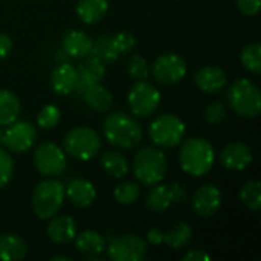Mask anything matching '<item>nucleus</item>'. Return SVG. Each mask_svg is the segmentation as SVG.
Here are the masks:
<instances>
[{
  "mask_svg": "<svg viewBox=\"0 0 261 261\" xmlns=\"http://www.w3.org/2000/svg\"><path fill=\"white\" fill-rule=\"evenodd\" d=\"M102 132L109 144L122 150L135 148L142 141L141 124L124 112L107 115L102 124Z\"/></svg>",
  "mask_w": 261,
  "mask_h": 261,
  "instance_id": "nucleus-1",
  "label": "nucleus"
},
{
  "mask_svg": "<svg viewBox=\"0 0 261 261\" xmlns=\"http://www.w3.org/2000/svg\"><path fill=\"white\" fill-rule=\"evenodd\" d=\"M214 148L203 138H188L179 151V164L193 177L205 176L214 165Z\"/></svg>",
  "mask_w": 261,
  "mask_h": 261,
  "instance_id": "nucleus-2",
  "label": "nucleus"
},
{
  "mask_svg": "<svg viewBox=\"0 0 261 261\" xmlns=\"http://www.w3.org/2000/svg\"><path fill=\"white\" fill-rule=\"evenodd\" d=\"M168 164L164 151L154 147H144L136 151L133 159V171L135 177L144 185H156L161 184L167 174Z\"/></svg>",
  "mask_w": 261,
  "mask_h": 261,
  "instance_id": "nucleus-3",
  "label": "nucleus"
},
{
  "mask_svg": "<svg viewBox=\"0 0 261 261\" xmlns=\"http://www.w3.org/2000/svg\"><path fill=\"white\" fill-rule=\"evenodd\" d=\"M66 199L64 185L50 177L40 182L32 193V210L35 216L41 220L52 219L63 208Z\"/></svg>",
  "mask_w": 261,
  "mask_h": 261,
  "instance_id": "nucleus-4",
  "label": "nucleus"
},
{
  "mask_svg": "<svg viewBox=\"0 0 261 261\" xmlns=\"http://www.w3.org/2000/svg\"><path fill=\"white\" fill-rule=\"evenodd\" d=\"M228 104L243 118H257L261 112V93L255 83L248 78L234 81L228 89Z\"/></svg>",
  "mask_w": 261,
  "mask_h": 261,
  "instance_id": "nucleus-5",
  "label": "nucleus"
},
{
  "mask_svg": "<svg viewBox=\"0 0 261 261\" xmlns=\"http://www.w3.org/2000/svg\"><path fill=\"white\" fill-rule=\"evenodd\" d=\"M67 154L80 161H90L101 151V136L90 127L81 125L69 130L63 139Z\"/></svg>",
  "mask_w": 261,
  "mask_h": 261,
  "instance_id": "nucleus-6",
  "label": "nucleus"
},
{
  "mask_svg": "<svg viewBox=\"0 0 261 261\" xmlns=\"http://www.w3.org/2000/svg\"><path fill=\"white\" fill-rule=\"evenodd\" d=\"M153 144L161 148H173L179 145L185 136L184 121L171 113H164L158 116L148 128Z\"/></svg>",
  "mask_w": 261,
  "mask_h": 261,
  "instance_id": "nucleus-7",
  "label": "nucleus"
},
{
  "mask_svg": "<svg viewBox=\"0 0 261 261\" xmlns=\"http://www.w3.org/2000/svg\"><path fill=\"white\" fill-rule=\"evenodd\" d=\"M128 109L135 116L148 118L161 104V92L147 81H138L127 95Z\"/></svg>",
  "mask_w": 261,
  "mask_h": 261,
  "instance_id": "nucleus-8",
  "label": "nucleus"
},
{
  "mask_svg": "<svg viewBox=\"0 0 261 261\" xmlns=\"http://www.w3.org/2000/svg\"><path fill=\"white\" fill-rule=\"evenodd\" d=\"M112 261H142L147 257V243L135 234L113 237L107 246Z\"/></svg>",
  "mask_w": 261,
  "mask_h": 261,
  "instance_id": "nucleus-9",
  "label": "nucleus"
},
{
  "mask_svg": "<svg viewBox=\"0 0 261 261\" xmlns=\"http://www.w3.org/2000/svg\"><path fill=\"white\" fill-rule=\"evenodd\" d=\"M34 164L43 176L58 177L67 168V159L64 150H61L57 144L44 142L34 153Z\"/></svg>",
  "mask_w": 261,
  "mask_h": 261,
  "instance_id": "nucleus-10",
  "label": "nucleus"
},
{
  "mask_svg": "<svg viewBox=\"0 0 261 261\" xmlns=\"http://www.w3.org/2000/svg\"><path fill=\"white\" fill-rule=\"evenodd\" d=\"M153 78L161 84H177L187 75V63L176 54H164L156 58L151 67Z\"/></svg>",
  "mask_w": 261,
  "mask_h": 261,
  "instance_id": "nucleus-11",
  "label": "nucleus"
},
{
  "mask_svg": "<svg viewBox=\"0 0 261 261\" xmlns=\"http://www.w3.org/2000/svg\"><path fill=\"white\" fill-rule=\"evenodd\" d=\"M37 130L28 121H14L3 132V145L12 153H24L35 144Z\"/></svg>",
  "mask_w": 261,
  "mask_h": 261,
  "instance_id": "nucleus-12",
  "label": "nucleus"
},
{
  "mask_svg": "<svg viewBox=\"0 0 261 261\" xmlns=\"http://www.w3.org/2000/svg\"><path fill=\"white\" fill-rule=\"evenodd\" d=\"M222 206V193L214 184H205L193 194V208L200 217H213Z\"/></svg>",
  "mask_w": 261,
  "mask_h": 261,
  "instance_id": "nucleus-13",
  "label": "nucleus"
},
{
  "mask_svg": "<svg viewBox=\"0 0 261 261\" xmlns=\"http://www.w3.org/2000/svg\"><path fill=\"white\" fill-rule=\"evenodd\" d=\"M104 75H106V67L101 60H98L93 55L84 57L83 63L78 66V84L75 87V92L81 96L89 86L101 83Z\"/></svg>",
  "mask_w": 261,
  "mask_h": 261,
  "instance_id": "nucleus-14",
  "label": "nucleus"
},
{
  "mask_svg": "<svg viewBox=\"0 0 261 261\" xmlns=\"http://www.w3.org/2000/svg\"><path fill=\"white\" fill-rule=\"evenodd\" d=\"M252 162V151L245 142H231L220 153V164L231 171H242Z\"/></svg>",
  "mask_w": 261,
  "mask_h": 261,
  "instance_id": "nucleus-15",
  "label": "nucleus"
},
{
  "mask_svg": "<svg viewBox=\"0 0 261 261\" xmlns=\"http://www.w3.org/2000/svg\"><path fill=\"white\" fill-rule=\"evenodd\" d=\"M64 190H66V197L70 200V203H73L78 208H87L96 199V190L93 184L83 177L72 179L67 184V187H64Z\"/></svg>",
  "mask_w": 261,
  "mask_h": 261,
  "instance_id": "nucleus-16",
  "label": "nucleus"
},
{
  "mask_svg": "<svg viewBox=\"0 0 261 261\" xmlns=\"http://www.w3.org/2000/svg\"><path fill=\"white\" fill-rule=\"evenodd\" d=\"M196 86L205 93H219L226 86V73L217 66H203L194 75Z\"/></svg>",
  "mask_w": 261,
  "mask_h": 261,
  "instance_id": "nucleus-17",
  "label": "nucleus"
},
{
  "mask_svg": "<svg viewBox=\"0 0 261 261\" xmlns=\"http://www.w3.org/2000/svg\"><path fill=\"white\" fill-rule=\"evenodd\" d=\"M47 236L50 242L57 245H66L70 243L76 236V223L70 216H58L52 217V220L47 225Z\"/></svg>",
  "mask_w": 261,
  "mask_h": 261,
  "instance_id": "nucleus-18",
  "label": "nucleus"
},
{
  "mask_svg": "<svg viewBox=\"0 0 261 261\" xmlns=\"http://www.w3.org/2000/svg\"><path fill=\"white\" fill-rule=\"evenodd\" d=\"M50 84L54 92L58 95H69L75 92V87L78 84V69L67 63L60 64L52 72Z\"/></svg>",
  "mask_w": 261,
  "mask_h": 261,
  "instance_id": "nucleus-19",
  "label": "nucleus"
},
{
  "mask_svg": "<svg viewBox=\"0 0 261 261\" xmlns=\"http://www.w3.org/2000/svg\"><path fill=\"white\" fill-rule=\"evenodd\" d=\"M92 38L81 31H70L66 34L63 41L64 52L72 58H84L92 52Z\"/></svg>",
  "mask_w": 261,
  "mask_h": 261,
  "instance_id": "nucleus-20",
  "label": "nucleus"
},
{
  "mask_svg": "<svg viewBox=\"0 0 261 261\" xmlns=\"http://www.w3.org/2000/svg\"><path fill=\"white\" fill-rule=\"evenodd\" d=\"M28 255L26 242L15 234H2L0 236V260L20 261Z\"/></svg>",
  "mask_w": 261,
  "mask_h": 261,
  "instance_id": "nucleus-21",
  "label": "nucleus"
},
{
  "mask_svg": "<svg viewBox=\"0 0 261 261\" xmlns=\"http://www.w3.org/2000/svg\"><path fill=\"white\" fill-rule=\"evenodd\" d=\"M73 240L76 249L86 257H99L106 249V240L96 231H90V229L83 231L76 234Z\"/></svg>",
  "mask_w": 261,
  "mask_h": 261,
  "instance_id": "nucleus-22",
  "label": "nucleus"
},
{
  "mask_svg": "<svg viewBox=\"0 0 261 261\" xmlns=\"http://www.w3.org/2000/svg\"><path fill=\"white\" fill-rule=\"evenodd\" d=\"M109 11V0H78L76 14L86 24L98 23Z\"/></svg>",
  "mask_w": 261,
  "mask_h": 261,
  "instance_id": "nucleus-23",
  "label": "nucleus"
},
{
  "mask_svg": "<svg viewBox=\"0 0 261 261\" xmlns=\"http://www.w3.org/2000/svg\"><path fill=\"white\" fill-rule=\"evenodd\" d=\"M81 98L87 102L89 107H92L96 112H107L112 107V104H113L112 93L104 86H101L99 83L89 86L83 92Z\"/></svg>",
  "mask_w": 261,
  "mask_h": 261,
  "instance_id": "nucleus-24",
  "label": "nucleus"
},
{
  "mask_svg": "<svg viewBox=\"0 0 261 261\" xmlns=\"http://www.w3.org/2000/svg\"><path fill=\"white\" fill-rule=\"evenodd\" d=\"M101 167L109 177L122 179L128 173V162L127 158L115 150H109L101 158Z\"/></svg>",
  "mask_w": 261,
  "mask_h": 261,
  "instance_id": "nucleus-25",
  "label": "nucleus"
},
{
  "mask_svg": "<svg viewBox=\"0 0 261 261\" xmlns=\"http://www.w3.org/2000/svg\"><path fill=\"white\" fill-rule=\"evenodd\" d=\"M20 112L21 106L17 95L11 90L0 89V125H9L17 121Z\"/></svg>",
  "mask_w": 261,
  "mask_h": 261,
  "instance_id": "nucleus-26",
  "label": "nucleus"
},
{
  "mask_svg": "<svg viewBox=\"0 0 261 261\" xmlns=\"http://www.w3.org/2000/svg\"><path fill=\"white\" fill-rule=\"evenodd\" d=\"M147 206L154 213H164L173 205V197L170 187L167 185H151V190L147 194Z\"/></svg>",
  "mask_w": 261,
  "mask_h": 261,
  "instance_id": "nucleus-27",
  "label": "nucleus"
},
{
  "mask_svg": "<svg viewBox=\"0 0 261 261\" xmlns=\"http://www.w3.org/2000/svg\"><path fill=\"white\" fill-rule=\"evenodd\" d=\"M193 239V229L188 223L179 222L176 223L171 231L164 234V243H167L171 249H184Z\"/></svg>",
  "mask_w": 261,
  "mask_h": 261,
  "instance_id": "nucleus-28",
  "label": "nucleus"
},
{
  "mask_svg": "<svg viewBox=\"0 0 261 261\" xmlns=\"http://www.w3.org/2000/svg\"><path fill=\"white\" fill-rule=\"evenodd\" d=\"M90 55L96 57V58L101 60L102 63H113L115 60H118V57H119L121 54H119L118 49L115 47L113 38H112V37H107V35H102V37H98V38L93 41Z\"/></svg>",
  "mask_w": 261,
  "mask_h": 261,
  "instance_id": "nucleus-29",
  "label": "nucleus"
},
{
  "mask_svg": "<svg viewBox=\"0 0 261 261\" xmlns=\"http://www.w3.org/2000/svg\"><path fill=\"white\" fill-rule=\"evenodd\" d=\"M240 200L242 203L251 210L258 211L261 208V184L258 180H249L246 182L240 190Z\"/></svg>",
  "mask_w": 261,
  "mask_h": 261,
  "instance_id": "nucleus-30",
  "label": "nucleus"
},
{
  "mask_svg": "<svg viewBox=\"0 0 261 261\" xmlns=\"http://www.w3.org/2000/svg\"><path fill=\"white\" fill-rule=\"evenodd\" d=\"M242 64L246 70L258 75L261 73V44L251 43L242 50Z\"/></svg>",
  "mask_w": 261,
  "mask_h": 261,
  "instance_id": "nucleus-31",
  "label": "nucleus"
},
{
  "mask_svg": "<svg viewBox=\"0 0 261 261\" xmlns=\"http://www.w3.org/2000/svg\"><path fill=\"white\" fill-rule=\"evenodd\" d=\"M115 200L121 205H133L141 196L139 185L135 182H122L118 187H115L113 191Z\"/></svg>",
  "mask_w": 261,
  "mask_h": 261,
  "instance_id": "nucleus-32",
  "label": "nucleus"
},
{
  "mask_svg": "<svg viewBox=\"0 0 261 261\" xmlns=\"http://www.w3.org/2000/svg\"><path fill=\"white\" fill-rule=\"evenodd\" d=\"M127 72L130 78H133L135 81H145L150 75V67L144 57L132 55L127 63Z\"/></svg>",
  "mask_w": 261,
  "mask_h": 261,
  "instance_id": "nucleus-33",
  "label": "nucleus"
},
{
  "mask_svg": "<svg viewBox=\"0 0 261 261\" xmlns=\"http://www.w3.org/2000/svg\"><path fill=\"white\" fill-rule=\"evenodd\" d=\"M60 118H61L60 109H58L57 106L47 104V106H44V107L38 112L37 124H38V127H41V128H44V130H49V128H54V127L58 125Z\"/></svg>",
  "mask_w": 261,
  "mask_h": 261,
  "instance_id": "nucleus-34",
  "label": "nucleus"
},
{
  "mask_svg": "<svg viewBox=\"0 0 261 261\" xmlns=\"http://www.w3.org/2000/svg\"><path fill=\"white\" fill-rule=\"evenodd\" d=\"M203 116H205V121L208 124H211V125L220 124L228 116V107L222 101H213V102H210L206 106V109L203 112Z\"/></svg>",
  "mask_w": 261,
  "mask_h": 261,
  "instance_id": "nucleus-35",
  "label": "nucleus"
},
{
  "mask_svg": "<svg viewBox=\"0 0 261 261\" xmlns=\"http://www.w3.org/2000/svg\"><path fill=\"white\" fill-rule=\"evenodd\" d=\"M14 174V161L8 151L0 147V188L6 187Z\"/></svg>",
  "mask_w": 261,
  "mask_h": 261,
  "instance_id": "nucleus-36",
  "label": "nucleus"
},
{
  "mask_svg": "<svg viewBox=\"0 0 261 261\" xmlns=\"http://www.w3.org/2000/svg\"><path fill=\"white\" fill-rule=\"evenodd\" d=\"M113 43L118 52L122 54V52H130L136 46V38L130 32H119L113 37Z\"/></svg>",
  "mask_w": 261,
  "mask_h": 261,
  "instance_id": "nucleus-37",
  "label": "nucleus"
},
{
  "mask_svg": "<svg viewBox=\"0 0 261 261\" xmlns=\"http://www.w3.org/2000/svg\"><path fill=\"white\" fill-rule=\"evenodd\" d=\"M237 8L242 14L252 17L260 12L261 0H237Z\"/></svg>",
  "mask_w": 261,
  "mask_h": 261,
  "instance_id": "nucleus-38",
  "label": "nucleus"
},
{
  "mask_svg": "<svg viewBox=\"0 0 261 261\" xmlns=\"http://www.w3.org/2000/svg\"><path fill=\"white\" fill-rule=\"evenodd\" d=\"M170 191H171L173 203H184L188 197V191L182 184H173L170 187Z\"/></svg>",
  "mask_w": 261,
  "mask_h": 261,
  "instance_id": "nucleus-39",
  "label": "nucleus"
},
{
  "mask_svg": "<svg viewBox=\"0 0 261 261\" xmlns=\"http://www.w3.org/2000/svg\"><path fill=\"white\" fill-rule=\"evenodd\" d=\"M11 49H12V40L6 34L0 32V60L8 57Z\"/></svg>",
  "mask_w": 261,
  "mask_h": 261,
  "instance_id": "nucleus-40",
  "label": "nucleus"
},
{
  "mask_svg": "<svg viewBox=\"0 0 261 261\" xmlns=\"http://www.w3.org/2000/svg\"><path fill=\"white\" fill-rule=\"evenodd\" d=\"M210 255L208 254H205L203 251H199V249H196V251H190V252H187L185 255H184V261H210Z\"/></svg>",
  "mask_w": 261,
  "mask_h": 261,
  "instance_id": "nucleus-41",
  "label": "nucleus"
},
{
  "mask_svg": "<svg viewBox=\"0 0 261 261\" xmlns=\"http://www.w3.org/2000/svg\"><path fill=\"white\" fill-rule=\"evenodd\" d=\"M147 240L151 245H162L164 243V232L158 228H153L147 232Z\"/></svg>",
  "mask_w": 261,
  "mask_h": 261,
  "instance_id": "nucleus-42",
  "label": "nucleus"
},
{
  "mask_svg": "<svg viewBox=\"0 0 261 261\" xmlns=\"http://www.w3.org/2000/svg\"><path fill=\"white\" fill-rule=\"evenodd\" d=\"M69 261V258H67V257H61V255H60V257H58V255H55V257H52V261Z\"/></svg>",
  "mask_w": 261,
  "mask_h": 261,
  "instance_id": "nucleus-43",
  "label": "nucleus"
},
{
  "mask_svg": "<svg viewBox=\"0 0 261 261\" xmlns=\"http://www.w3.org/2000/svg\"><path fill=\"white\" fill-rule=\"evenodd\" d=\"M3 145V132H2V128H0V147Z\"/></svg>",
  "mask_w": 261,
  "mask_h": 261,
  "instance_id": "nucleus-44",
  "label": "nucleus"
}]
</instances>
